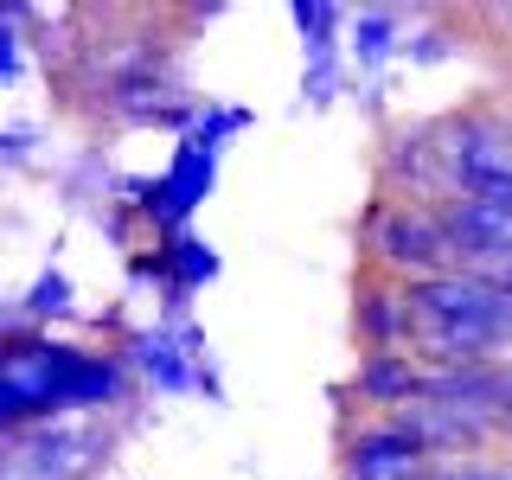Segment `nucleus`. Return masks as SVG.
Listing matches in <instances>:
<instances>
[{
  "label": "nucleus",
  "instance_id": "1",
  "mask_svg": "<svg viewBox=\"0 0 512 480\" xmlns=\"http://www.w3.org/2000/svg\"><path fill=\"white\" fill-rule=\"evenodd\" d=\"M506 340H512V288L480 282L468 269L404 288V346L436 352L448 372L487 365Z\"/></svg>",
  "mask_w": 512,
  "mask_h": 480
},
{
  "label": "nucleus",
  "instance_id": "2",
  "mask_svg": "<svg viewBox=\"0 0 512 480\" xmlns=\"http://www.w3.org/2000/svg\"><path fill=\"white\" fill-rule=\"evenodd\" d=\"M122 397V365L77 352L64 340H7L0 346V429L39 423L58 410H90Z\"/></svg>",
  "mask_w": 512,
  "mask_h": 480
},
{
  "label": "nucleus",
  "instance_id": "3",
  "mask_svg": "<svg viewBox=\"0 0 512 480\" xmlns=\"http://www.w3.org/2000/svg\"><path fill=\"white\" fill-rule=\"evenodd\" d=\"M372 244H378V263L397 269V276H448V256H455V244H448L442 218L423 212V205H391L378 224H372Z\"/></svg>",
  "mask_w": 512,
  "mask_h": 480
},
{
  "label": "nucleus",
  "instance_id": "4",
  "mask_svg": "<svg viewBox=\"0 0 512 480\" xmlns=\"http://www.w3.org/2000/svg\"><path fill=\"white\" fill-rule=\"evenodd\" d=\"M212 180H218V154L199 148V141H180V148H173V167L160 173V212H154L160 231L180 237L186 218L212 199Z\"/></svg>",
  "mask_w": 512,
  "mask_h": 480
},
{
  "label": "nucleus",
  "instance_id": "5",
  "mask_svg": "<svg viewBox=\"0 0 512 480\" xmlns=\"http://www.w3.org/2000/svg\"><path fill=\"white\" fill-rule=\"evenodd\" d=\"M429 455L416 448L397 423L384 429H359L346 442V480H429Z\"/></svg>",
  "mask_w": 512,
  "mask_h": 480
},
{
  "label": "nucleus",
  "instance_id": "6",
  "mask_svg": "<svg viewBox=\"0 0 512 480\" xmlns=\"http://www.w3.org/2000/svg\"><path fill=\"white\" fill-rule=\"evenodd\" d=\"M295 26H301V52H308V96L327 103L333 84H340V39H333V32L346 26V13L327 7V0H301Z\"/></svg>",
  "mask_w": 512,
  "mask_h": 480
},
{
  "label": "nucleus",
  "instance_id": "7",
  "mask_svg": "<svg viewBox=\"0 0 512 480\" xmlns=\"http://www.w3.org/2000/svg\"><path fill=\"white\" fill-rule=\"evenodd\" d=\"M96 436H71V429H52V436H39V442H26L20 448V468L26 480H84L103 455H71V448H90Z\"/></svg>",
  "mask_w": 512,
  "mask_h": 480
},
{
  "label": "nucleus",
  "instance_id": "8",
  "mask_svg": "<svg viewBox=\"0 0 512 480\" xmlns=\"http://www.w3.org/2000/svg\"><path fill=\"white\" fill-rule=\"evenodd\" d=\"M128 359L148 372L160 391H192L199 384V365H192V352L173 340L167 327H154V333H135V346H128Z\"/></svg>",
  "mask_w": 512,
  "mask_h": 480
},
{
  "label": "nucleus",
  "instance_id": "9",
  "mask_svg": "<svg viewBox=\"0 0 512 480\" xmlns=\"http://www.w3.org/2000/svg\"><path fill=\"white\" fill-rule=\"evenodd\" d=\"M423 384H429V372H416L410 352H378V359L359 365V397L365 404H416Z\"/></svg>",
  "mask_w": 512,
  "mask_h": 480
},
{
  "label": "nucleus",
  "instance_id": "10",
  "mask_svg": "<svg viewBox=\"0 0 512 480\" xmlns=\"http://www.w3.org/2000/svg\"><path fill=\"white\" fill-rule=\"evenodd\" d=\"M359 340H365V359L404 346V295H391L384 282H365L359 288Z\"/></svg>",
  "mask_w": 512,
  "mask_h": 480
},
{
  "label": "nucleus",
  "instance_id": "11",
  "mask_svg": "<svg viewBox=\"0 0 512 480\" xmlns=\"http://www.w3.org/2000/svg\"><path fill=\"white\" fill-rule=\"evenodd\" d=\"M160 269H167V288H173V295H192L199 282L218 276V256L205 250L192 231H180V237H167V244H160Z\"/></svg>",
  "mask_w": 512,
  "mask_h": 480
},
{
  "label": "nucleus",
  "instance_id": "12",
  "mask_svg": "<svg viewBox=\"0 0 512 480\" xmlns=\"http://www.w3.org/2000/svg\"><path fill=\"white\" fill-rule=\"evenodd\" d=\"M397 52V7H365L352 13V64H384Z\"/></svg>",
  "mask_w": 512,
  "mask_h": 480
},
{
  "label": "nucleus",
  "instance_id": "13",
  "mask_svg": "<svg viewBox=\"0 0 512 480\" xmlns=\"http://www.w3.org/2000/svg\"><path fill=\"white\" fill-rule=\"evenodd\" d=\"M64 308H71V282H64L58 269H45V276L32 282V295H26V314L45 320V314H64Z\"/></svg>",
  "mask_w": 512,
  "mask_h": 480
},
{
  "label": "nucleus",
  "instance_id": "14",
  "mask_svg": "<svg viewBox=\"0 0 512 480\" xmlns=\"http://www.w3.org/2000/svg\"><path fill=\"white\" fill-rule=\"evenodd\" d=\"M429 480H512V468H500V461H442Z\"/></svg>",
  "mask_w": 512,
  "mask_h": 480
}]
</instances>
